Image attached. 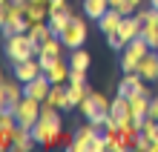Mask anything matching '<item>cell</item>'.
I'll list each match as a JSON object with an SVG mask.
<instances>
[{"instance_id":"15","label":"cell","mask_w":158,"mask_h":152,"mask_svg":"<svg viewBox=\"0 0 158 152\" xmlns=\"http://www.w3.org/2000/svg\"><path fill=\"white\" fill-rule=\"evenodd\" d=\"M23 95H26V92H23V83L17 80V78L0 83V101H3V103H17Z\"/></svg>"},{"instance_id":"6","label":"cell","mask_w":158,"mask_h":152,"mask_svg":"<svg viewBox=\"0 0 158 152\" xmlns=\"http://www.w3.org/2000/svg\"><path fill=\"white\" fill-rule=\"evenodd\" d=\"M38 60L43 66V75L52 83H69V72H72L69 63H63L60 58H38Z\"/></svg>"},{"instance_id":"33","label":"cell","mask_w":158,"mask_h":152,"mask_svg":"<svg viewBox=\"0 0 158 152\" xmlns=\"http://www.w3.org/2000/svg\"><path fill=\"white\" fill-rule=\"evenodd\" d=\"M43 3H52V0H43Z\"/></svg>"},{"instance_id":"1","label":"cell","mask_w":158,"mask_h":152,"mask_svg":"<svg viewBox=\"0 0 158 152\" xmlns=\"http://www.w3.org/2000/svg\"><path fill=\"white\" fill-rule=\"evenodd\" d=\"M58 106L43 101V109H40V118L38 123L32 126V138L38 146H55L60 141V115H58Z\"/></svg>"},{"instance_id":"19","label":"cell","mask_w":158,"mask_h":152,"mask_svg":"<svg viewBox=\"0 0 158 152\" xmlns=\"http://www.w3.org/2000/svg\"><path fill=\"white\" fill-rule=\"evenodd\" d=\"M106 9H109V0H83V12L92 20H101L106 14Z\"/></svg>"},{"instance_id":"8","label":"cell","mask_w":158,"mask_h":152,"mask_svg":"<svg viewBox=\"0 0 158 152\" xmlns=\"http://www.w3.org/2000/svg\"><path fill=\"white\" fill-rule=\"evenodd\" d=\"M98 135H104V132H98L92 123H86V126H81V129L75 132L69 149H72V152H92V141H95Z\"/></svg>"},{"instance_id":"25","label":"cell","mask_w":158,"mask_h":152,"mask_svg":"<svg viewBox=\"0 0 158 152\" xmlns=\"http://www.w3.org/2000/svg\"><path fill=\"white\" fill-rule=\"evenodd\" d=\"M0 26H3V37H6V35L29 32V20H26V14H23V17H17V20H12V23H0Z\"/></svg>"},{"instance_id":"4","label":"cell","mask_w":158,"mask_h":152,"mask_svg":"<svg viewBox=\"0 0 158 152\" xmlns=\"http://www.w3.org/2000/svg\"><path fill=\"white\" fill-rule=\"evenodd\" d=\"M40 109H43V101L32 98V95H23V98L17 101V106H15V118H17L20 126L32 129L35 123H38V118H40Z\"/></svg>"},{"instance_id":"30","label":"cell","mask_w":158,"mask_h":152,"mask_svg":"<svg viewBox=\"0 0 158 152\" xmlns=\"http://www.w3.org/2000/svg\"><path fill=\"white\" fill-rule=\"evenodd\" d=\"M124 3H127V0H109V6H112V9H121Z\"/></svg>"},{"instance_id":"10","label":"cell","mask_w":158,"mask_h":152,"mask_svg":"<svg viewBox=\"0 0 158 152\" xmlns=\"http://www.w3.org/2000/svg\"><path fill=\"white\" fill-rule=\"evenodd\" d=\"M46 103H52V106H58L60 112H72V103H69V83H52V92Z\"/></svg>"},{"instance_id":"18","label":"cell","mask_w":158,"mask_h":152,"mask_svg":"<svg viewBox=\"0 0 158 152\" xmlns=\"http://www.w3.org/2000/svg\"><path fill=\"white\" fill-rule=\"evenodd\" d=\"M129 112H132V118H141V115H147V109H150V95H144V92H135V95H129Z\"/></svg>"},{"instance_id":"12","label":"cell","mask_w":158,"mask_h":152,"mask_svg":"<svg viewBox=\"0 0 158 152\" xmlns=\"http://www.w3.org/2000/svg\"><path fill=\"white\" fill-rule=\"evenodd\" d=\"M23 12H26L29 26H32V23H46V20H49V3H43V0H29Z\"/></svg>"},{"instance_id":"14","label":"cell","mask_w":158,"mask_h":152,"mask_svg":"<svg viewBox=\"0 0 158 152\" xmlns=\"http://www.w3.org/2000/svg\"><path fill=\"white\" fill-rule=\"evenodd\" d=\"M78 112H81V115L86 118V121H98V118H106V112L98 106V101H95V95H92V89H89V95H86V98H83V101L78 103Z\"/></svg>"},{"instance_id":"29","label":"cell","mask_w":158,"mask_h":152,"mask_svg":"<svg viewBox=\"0 0 158 152\" xmlns=\"http://www.w3.org/2000/svg\"><path fill=\"white\" fill-rule=\"evenodd\" d=\"M135 149H150V138H147L144 132L138 135V141H135Z\"/></svg>"},{"instance_id":"9","label":"cell","mask_w":158,"mask_h":152,"mask_svg":"<svg viewBox=\"0 0 158 152\" xmlns=\"http://www.w3.org/2000/svg\"><path fill=\"white\" fill-rule=\"evenodd\" d=\"M38 75H43V66L38 58H29V60H20V63H15V78L20 80V83H29L35 80Z\"/></svg>"},{"instance_id":"31","label":"cell","mask_w":158,"mask_h":152,"mask_svg":"<svg viewBox=\"0 0 158 152\" xmlns=\"http://www.w3.org/2000/svg\"><path fill=\"white\" fill-rule=\"evenodd\" d=\"M129 3H132V6H141V3H144V0H129Z\"/></svg>"},{"instance_id":"28","label":"cell","mask_w":158,"mask_h":152,"mask_svg":"<svg viewBox=\"0 0 158 152\" xmlns=\"http://www.w3.org/2000/svg\"><path fill=\"white\" fill-rule=\"evenodd\" d=\"M147 115H150L152 121H158V98H152V101H150V109H147Z\"/></svg>"},{"instance_id":"32","label":"cell","mask_w":158,"mask_h":152,"mask_svg":"<svg viewBox=\"0 0 158 152\" xmlns=\"http://www.w3.org/2000/svg\"><path fill=\"white\" fill-rule=\"evenodd\" d=\"M150 6H152V9H158V0H150Z\"/></svg>"},{"instance_id":"22","label":"cell","mask_w":158,"mask_h":152,"mask_svg":"<svg viewBox=\"0 0 158 152\" xmlns=\"http://www.w3.org/2000/svg\"><path fill=\"white\" fill-rule=\"evenodd\" d=\"M69 66H72V69H81V72H86V69H89V52L83 49V46H81V49H72Z\"/></svg>"},{"instance_id":"16","label":"cell","mask_w":158,"mask_h":152,"mask_svg":"<svg viewBox=\"0 0 158 152\" xmlns=\"http://www.w3.org/2000/svg\"><path fill=\"white\" fill-rule=\"evenodd\" d=\"M121 20H124V14H121L118 9L109 6V9H106V14L98 20V26H101V32H104V35H115V32H118V26H121Z\"/></svg>"},{"instance_id":"24","label":"cell","mask_w":158,"mask_h":152,"mask_svg":"<svg viewBox=\"0 0 158 152\" xmlns=\"http://www.w3.org/2000/svg\"><path fill=\"white\" fill-rule=\"evenodd\" d=\"M29 37H32L35 43H43V40H49V37H52L49 23H32V26H29Z\"/></svg>"},{"instance_id":"26","label":"cell","mask_w":158,"mask_h":152,"mask_svg":"<svg viewBox=\"0 0 158 152\" xmlns=\"http://www.w3.org/2000/svg\"><path fill=\"white\" fill-rule=\"evenodd\" d=\"M106 43H109V49H115V52H124V46H127V40L118 32L115 35H106Z\"/></svg>"},{"instance_id":"21","label":"cell","mask_w":158,"mask_h":152,"mask_svg":"<svg viewBox=\"0 0 158 152\" xmlns=\"http://www.w3.org/2000/svg\"><path fill=\"white\" fill-rule=\"evenodd\" d=\"M69 20H72V12H52L46 23H49L52 35H58V37H60V32L66 29V23H69Z\"/></svg>"},{"instance_id":"3","label":"cell","mask_w":158,"mask_h":152,"mask_svg":"<svg viewBox=\"0 0 158 152\" xmlns=\"http://www.w3.org/2000/svg\"><path fill=\"white\" fill-rule=\"evenodd\" d=\"M147 52H150V43L138 35L135 40H129V43L124 46V55H121V69H124V72H138V66H141V60L147 58Z\"/></svg>"},{"instance_id":"7","label":"cell","mask_w":158,"mask_h":152,"mask_svg":"<svg viewBox=\"0 0 158 152\" xmlns=\"http://www.w3.org/2000/svg\"><path fill=\"white\" fill-rule=\"evenodd\" d=\"M135 92H144V95H150V89H147V80H144V75H141V72H124V80L118 83V95L129 98V95H135Z\"/></svg>"},{"instance_id":"13","label":"cell","mask_w":158,"mask_h":152,"mask_svg":"<svg viewBox=\"0 0 158 152\" xmlns=\"http://www.w3.org/2000/svg\"><path fill=\"white\" fill-rule=\"evenodd\" d=\"M32 146H35L32 129H29V126H20V123H17V126H15V132H12V149H17V152H29Z\"/></svg>"},{"instance_id":"23","label":"cell","mask_w":158,"mask_h":152,"mask_svg":"<svg viewBox=\"0 0 158 152\" xmlns=\"http://www.w3.org/2000/svg\"><path fill=\"white\" fill-rule=\"evenodd\" d=\"M86 95H89L86 83H69V103H72V109H78V103L86 98Z\"/></svg>"},{"instance_id":"2","label":"cell","mask_w":158,"mask_h":152,"mask_svg":"<svg viewBox=\"0 0 158 152\" xmlns=\"http://www.w3.org/2000/svg\"><path fill=\"white\" fill-rule=\"evenodd\" d=\"M40 55V43H35L29 32H20V35H6V58L12 63H20V60H29V58H38Z\"/></svg>"},{"instance_id":"11","label":"cell","mask_w":158,"mask_h":152,"mask_svg":"<svg viewBox=\"0 0 158 152\" xmlns=\"http://www.w3.org/2000/svg\"><path fill=\"white\" fill-rule=\"evenodd\" d=\"M23 92L32 95V98H38V101H46V98H49V92H52V80L46 78V75H38L35 80L23 83Z\"/></svg>"},{"instance_id":"5","label":"cell","mask_w":158,"mask_h":152,"mask_svg":"<svg viewBox=\"0 0 158 152\" xmlns=\"http://www.w3.org/2000/svg\"><path fill=\"white\" fill-rule=\"evenodd\" d=\"M60 40H63V46H69V49H81V46L86 43V23L72 14V20L66 23V29L60 32Z\"/></svg>"},{"instance_id":"20","label":"cell","mask_w":158,"mask_h":152,"mask_svg":"<svg viewBox=\"0 0 158 152\" xmlns=\"http://www.w3.org/2000/svg\"><path fill=\"white\" fill-rule=\"evenodd\" d=\"M60 49H63V40L58 35H52L49 40L40 43V55H38V58H60Z\"/></svg>"},{"instance_id":"17","label":"cell","mask_w":158,"mask_h":152,"mask_svg":"<svg viewBox=\"0 0 158 152\" xmlns=\"http://www.w3.org/2000/svg\"><path fill=\"white\" fill-rule=\"evenodd\" d=\"M138 72L144 75V80H158V52H155V49L147 52V58L141 60Z\"/></svg>"},{"instance_id":"27","label":"cell","mask_w":158,"mask_h":152,"mask_svg":"<svg viewBox=\"0 0 158 152\" xmlns=\"http://www.w3.org/2000/svg\"><path fill=\"white\" fill-rule=\"evenodd\" d=\"M101 149H106V138L104 135H98L95 141H92V152H101Z\"/></svg>"}]
</instances>
